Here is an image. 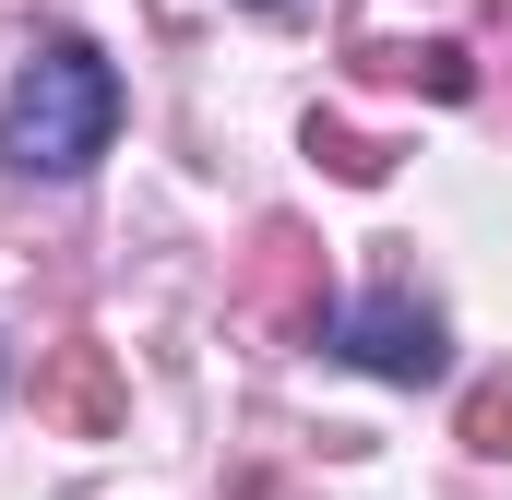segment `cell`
Returning a JSON list of instances; mask_svg holds the SVG:
<instances>
[{
    "label": "cell",
    "mask_w": 512,
    "mask_h": 500,
    "mask_svg": "<svg viewBox=\"0 0 512 500\" xmlns=\"http://www.w3.org/2000/svg\"><path fill=\"white\" fill-rule=\"evenodd\" d=\"M322 346H346L358 370H382V381H441V370H453L441 310H417V298H393V286H382V298H358V310H346Z\"/></svg>",
    "instance_id": "obj_2"
},
{
    "label": "cell",
    "mask_w": 512,
    "mask_h": 500,
    "mask_svg": "<svg viewBox=\"0 0 512 500\" xmlns=\"http://www.w3.org/2000/svg\"><path fill=\"white\" fill-rule=\"evenodd\" d=\"M48 405H60L72 429H108V417H120V381H108V346H72V358L48 370Z\"/></svg>",
    "instance_id": "obj_3"
},
{
    "label": "cell",
    "mask_w": 512,
    "mask_h": 500,
    "mask_svg": "<svg viewBox=\"0 0 512 500\" xmlns=\"http://www.w3.org/2000/svg\"><path fill=\"white\" fill-rule=\"evenodd\" d=\"M310 143H322V155H334V167H346V179H382V155H370V143H358V131H310Z\"/></svg>",
    "instance_id": "obj_5"
},
{
    "label": "cell",
    "mask_w": 512,
    "mask_h": 500,
    "mask_svg": "<svg viewBox=\"0 0 512 500\" xmlns=\"http://www.w3.org/2000/svg\"><path fill=\"white\" fill-rule=\"evenodd\" d=\"M108 143H120V72H108L84 36H48V48L12 72V96H0V155H12L24 179H84Z\"/></svg>",
    "instance_id": "obj_1"
},
{
    "label": "cell",
    "mask_w": 512,
    "mask_h": 500,
    "mask_svg": "<svg viewBox=\"0 0 512 500\" xmlns=\"http://www.w3.org/2000/svg\"><path fill=\"white\" fill-rule=\"evenodd\" d=\"M465 441H477V453H512V381H489V393L465 405Z\"/></svg>",
    "instance_id": "obj_4"
}]
</instances>
